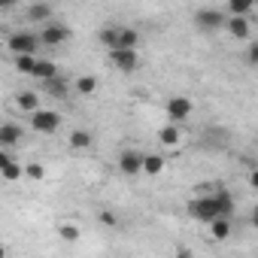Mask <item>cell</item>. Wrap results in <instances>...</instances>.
I'll return each mask as SVG.
<instances>
[{
  "mask_svg": "<svg viewBox=\"0 0 258 258\" xmlns=\"http://www.w3.org/2000/svg\"><path fill=\"white\" fill-rule=\"evenodd\" d=\"M67 146L70 149H88L91 146V131H85V127H73L70 137H67Z\"/></svg>",
  "mask_w": 258,
  "mask_h": 258,
  "instance_id": "obj_19",
  "label": "cell"
},
{
  "mask_svg": "<svg viewBox=\"0 0 258 258\" xmlns=\"http://www.w3.org/2000/svg\"><path fill=\"white\" fill-rule=\"evenodd\" d=\"M58 237H61L64 243H76V240L82 237V228H79L76 222H61V225H58Z\"/></svg>",
  "mask_w": 258,
  "mask_h": 258,
  "instance_id": "obj_21",
  "label": "cell"
},
{
  "mask_svg": "<svg viewBox=\"0 0 258 258\" xmlns=\"http://www.w3.org/2000/svg\"><path fill=\"white\" fill-rule=\"evenodd\" d=\"M115 40H118V28H100V31H97V43H100V46L112 49Z\"/></svg>",
  "mask_w": 258,
  "mask_h": 258,
  "instance_id": "obj_26",
  "label": "cell"
},
{
  "mask_svg": "<svg viewBox=\"0 0 258 258\" xmlns=\"http://www.w3.org/2000/svg\"><path fill=\"white\" fill-rule=\"evenodd\" d=\"M40 40L46 46H61V43L70 40V28L67 25H58V22H46L43 31H40Z\"/></svg>",
  "mask_w": 258,
  "mask_h": 258,
  "instance_id": "obj_7",
  "label": "cell"
},
{
  "mask_svg": "<svg viewBox=\"0 0 258 258\" xmlns=\"http://www.w3.org/2000/svg\"><path fill=\"white\" fill-rule=\"evenodd\" d=\"M216 201H219V210H222V216H231L234 213V198H231V191L228 188H216Z\"/></svg>",
  "mask_w": 258,
  "mask_h": 258,
  "instance_id": "obj_24",
  "label": "cell"
},
{
  "mask_svg": "<svg viewBox=\"0 0 258 258\" xmlns=\"http://www.w3.org/2000/svg\"><path fill=\"white\" fill-rule=\"evenodd\" d=\"M0 176H4L7 182H16V179H22V176H25V164H19L7 149L0 152Z\"/></svg>",
  "mask_w": 258,
  "mask_h": 258,
  "instance_id": "obj_9",
  "label": "cell"
},
{
  "mask_svg": "<svg viewBox=\"0 0 258 258\" xmlns=\"http://www.w3.org/2000/svg\"><path fill=\"white\" fill-rule=\"evenodd\" d=\"M140 46V31L137 28H118V40L112 49H137Z\"/></svg>",
  "mask_w": 258,
  "mask_h": 258,
  "instance_id": "obj_14",
  "label": "cell"
},
{
  "mask_svg": "<svg viewBox=\"0 0 258 258\" xmlns=\"http://www.w3.org/2000/svg\"><path fill=\"white\" fill-rule=\"evenodd\" d=\"M225 28H228V34H231L234 40H249V34H252V28H249V19H246V16H228Z\"/></svg>",
  "mask_w": 258,
  "mask_h": 258,
  "instance_id": "obj_11",
  "label": "cell"
},
{
  "mask_svg": "<svg viewBox=\"0 0 258 258\" xmlns=\"http://www.w3.org/2000/svg\"><path fill=\"white\" fill-rule=\"evenodd\" d=\"M252 7H255V0H228V13L231 16H249Z\"/></svg>",
  "mask_w": 258,
  "mask_h": 258,
  "instance_id": "obj_25",
  "label": "cell"
},
{
  "mask_svg": "<svg viewBox=\"0 0 258 258\" xmlns=\"http://www.w3.org/2000/svg\"><path fill=\"white\" fill-rule=\"evenodd\" d=\"M109 64L121 73H134L140 67V55L137 49H109Z\"/></svg>",
  "mask_w": 258,
  "mask_h": 258,
  "instance_id": "obj_5",
  "label": "cell"
},
{
  "mask_svg": "<svg viewBox=\"0 0 258 258\" xmlns=\"http://www.w3.org/2000/svg\"><path fill=\"white\" fill-rule=\"evenodd\" d=\"M16 7V0H0V10H4V13H10Z\"/></svg>",
  "mask_w": 258,
  "mask_h": 258,
  "instance_id": "obj_31",
  "label": "cell"
},
{
  "mask_svg": "<svg viewBox=\"0 0 258 258\" xmlns=\"http://www.w3.org/2000/svg\"><path fill=\"white\" fill-rule=\"evenodd\" d=\"M61 127V115L58 112H52V109H37V112H31V131H37V134H46V137H52L55 131Z\"/></svg>",
  "mask_w": 258,
  "mask_h": 258,
  "instance_id": "obj_2",
  "label": "cell"
},
{
  "mask_svg": "<svg viewBox=\"0 0 258 258\" xmlns=\"http://www.w3.org/2000/svg\"><path fill=\"white\" fill-rule=\"evenodd\" d=\"M43 88H46L49 94H55V97H67V91H70L73 85H70L64 76H52V79H46V82H43Z\"/></svg>",
  "mask_w": 258,
  "mask_h": 258,
  "instance_id": "obj_20",
  "label": "cell"
},
{
  "mask_svg": "<svg viewBox=\"0 0 258 258\" xmlns=\"http://www.w3.org/2000/svg\"><path fill=\"white\" fill-rule=\"evenodd\" d=\"M37 55H16V70L25 73V76H34V67H37Z\"/></svg>",
  "mask_w": 258,
  "mask_h": 258,
  "instance_id": "obj_23",
  "label": "cell"
},
{
  "mask_svg": "<svg viewBox=\"0 0 258 258\" xmlns=\"http://www.w3.org/2000/svg\"><path fill=\"white\" fill-rule=\"evenodd\" d=\"M100 225H106V228H115V225H118V216H115L112 210H100Z\"/></svg>",
  "mask_w": 258,
  "mask_h": 258,
  "instance_id": "obj_29",
  "label": "cell"
},
{
  "mask_svg": "<svg viewBox=\"0 0 258 258\" xmlns=\"http://www.w3.org/2000/svg\"><path fill=\"white\" fill-rule=\"evenodd\" d=\"M246 64H249V67H258V40H252V43L246 46Z\"/></svg>",
  "mask_w": 258,
  "mask_h": 258,
  "instance_id": "obj_28",
  "label": "cell"
},
{
  "mask_svg": "<svg viewBox=\"0 0 258 258\" xmlns=\"http://www.w3.org/2000/svg\"><path fill=\"white\" fill-rule=\"evenodd\" d=\"M118 170H121L124 176H137V173H143V152H137V149H124V152L118 155Z\"/></svg>",
  "mask_w": 258,
  "mask_h": 258,
  "instance_id": "obj_8",
  "label": "cell"
},
{
  "mask_svg": "<svg viewBox=\"0 0 258 258\" xmlns=\"http://www.w3.org/2000/svg\"><path fill=\"white\" fill-rule=\"evenodd\" d=\"M252 225H255V228H258V210H255V213H252Z\"/></svg>",
  "mask_w": 258,
  "mask_h": 258,
  "instance_id": "obj_32",
  "label": "cell"
},
{
  "mask_svg": "<svg viewBox=\"0 0 258 258\" xmlns=\"http://www.w3.org/2000/svg\"><path fill=\"white\" fill-rule=\"evenodd\" d=\"M52 4H46V0H37V4H31L28 10H25V16H28V22H52Z\"/></svg>",
  "mask_w": 258,
  "mask_h": 258,
  "instance_id": "obj_12",
  "label": "cell"
},
{
  "mask_svg": "<svg viewBox=\"0 0 258 258\" xmlns=\"http://www.w3.org/2000/svg\"><path fill=\"white\" fill-rule=\"evenodd\" d=\"M164 112H167V118H170V121L182 124V121H188V118H191V112H195V100H191V97H185V94H176V97H170V100L164 103Z\"/></svg>",
  "mask_w": 258,
  "mask_h": 258,
  "instance_id": "obj_3",
  "label": "cell"
},
{
  "mask_svg": "<svg viewBox=\"0 0 258 258\" xmlns=\"http://www.w3.org/2000/svg\"><path fill=\"white\" fill-rule=\"evenodd\" d=\"M34 76H37L40 82H46V79H52V76H58V67H55L52 61H46V58H40V61H37V67H34Z\"/></svg>",
  "mask_w": 258,
  "mask_h": 258,
  "instance_id": "obj_22",
  "label": "cell"
},
{
  "mask_svg": "<svg viewBox=\"0 0 258 258\" xmlns=\"http://www.w3.org/2000/svg\"><path fill=\"white\" fill-rule=\"evenodd\" d=\"M210 237L213 240H228L231 237V216H216L210 222Z\"/></svg>",
  "mask_w": 258,
  "mask_h": 258,
  "instance_id": "obj_16",
  "label": "cell"
},
{
  "mask_svg": "<svg viewBox=\"0 0 258 258\" xmlns=\"http://www.w3.org/2000/svg\"><path fill=\"white\" fill-rule=\"evenodd\" d=\"M255 4H258V0H255Z\"/></svg>",
  "mask_w": 258,
  "mask_h": 258,
  "instance_id": "obj_33",
  "label": "cell"
},
{
  "mask_svg": "<svg viewBox=\"0 0 258 258\" xmlns=\"http://www.w3.org/2000/svg\"><path fill=\"white\" fill-rule=\"evenodd\" d=\"M225 22H228V16L219 13V10H198V13H195V25H198L201 31H222Z\"/></svg>",
  "mask_w": 258,
  "mask_h": 258,
  "instance_id": "obj_6",
  "label": "cell"
},
{
  "mask_svg": "<svg viewBox=\"0 0 258 258\" xmlns=\"http://www.w3.org/2000/svg\"><path fill=\"white\" fill-rule=\"evenodd\" d=\"M188 216H191V219H198V222H207V225H210L216 216H222L219 201H216V191H210V195H201V198L188 201Z\"/></svg>",
  "mask_w": 258,
  "mask_h": 258,
  "instance_id": "obj_1",
  "label": "cell"
},
{
  "mask_svg": "<svg viewBox=\"0 0 258 258\" xmlns=\"http://www.w3.org/2000/svg\"><path fill=\"white\" fill-rule=\"evenodd\" d=\"M179 140H182V134H179V124L176 121L164 124L161 131H158V143L161 146H179Z\"/></svg>",
  "mask_w": 258,
  "mask_h": 258,
  "instance_id": "obj_17",
  "label": "cell"
},
{
  "mask_svg": "<svg viewBox=\"0 0 258 258\" xmlns=\"http://www.w3.org/2000/svg\"><path fill=\"white\" fill-rule=\"evenodd\" d=\"M16 106H19L22 112H28V115H31V112H37V109H40V94H37V91H31V88H25V91H19V94H16Z\"/></svg>",
  "mask_w": 258,
  "mask_h": 258,
  "instance_id": "obj_13",
  "label": "cell"
},
{
  "mask_svg": "<svg viewBox=\"0 0 258 258\" xmlns=\"http://www.w3.org/2000/svg\"><path fill=\"white\" fill-rule=\"evenodd\" d=\"M249 185L258 191V167H252V170H249Z\"/></svg>",
  "mask_w": 258,
  "mask_h": 258,
  "instance_id": "obj_30",
  "label": "cell"
},
{
  "mask_svg": "<svg viewBox=\"0 0 258 258\" xmlns=\"http://www.w3.org/2000/svg\"><path fill=\"white\" fill-rule=\"evenodd\" d=\"M164 167H167L164 155H158V152H146L143 155V173L146 176H158V173H164Z\"/></svg>",
  "mask_w": 258,
  "mask_h": 258,
  "instance_id": "obj_15",
  "label": "cell"
},
{
  "mask_svg": "<svg viewBox=\"0 0 258 258\" xmlns=\"http://www.w3.org/2000/svg\"><path fill=\"white\" fill-rule=\"evenodd\" d=\"M73 91H76V94H82V97H91V94L97 91V76H91V73L76 76V79H73Z\"/></svg>",
  "mask_w": 258,
  "mask_h": 258,
  "instance_id": "obj_18",
  "label": "cell"
},
{
  "mask_svg": "<svg viewBox=\"0 0 258 258\" xmlns=\"http://www.w3.org/2000/svg\"><path fill=\"white\" fill-rule=\"evenodd\" d=\"M40 43H43V40L34 37L31 31H16V34H10V40H7V46H10L13 55H37V46H40Z\"/></svg>",
  "mask_w": 258,
  "mask_h": 258,
  "instance_id": "obj_4",
  "label": "cell"
},
{
  "mask_svg": "<svg viewBox=\"0 0 258 258\" xmlns=\"http://www.w3.org/2000/svg\"><path fill=\"white\" fill-rule=\"evenodd\" d=\"M25 176L34 179V182H43V179H46V167H43L40 161H28V164H25Z\"/></svg>",
  "mask_w": 258,
  "mask_h": 258,
  "instance_id": "obj_27",
  "label": "cell"
},
{
  "mask_svg": "<svg viewBox=\"0 0 258 258\" xmlns=\"http://www.w3.org/2000/svg\"><path fill=\"white\" fill-rule=\"evenodd\" d=\"M22 137H25V127L22 124H16V121H4V124H0V146H4V149L16 146Z\"/></svg>",
  "mask_w": 258,
  "mask_h": 258,
  "instance_id": "obj_10",
  "label": "cell"
}]
</instances>
